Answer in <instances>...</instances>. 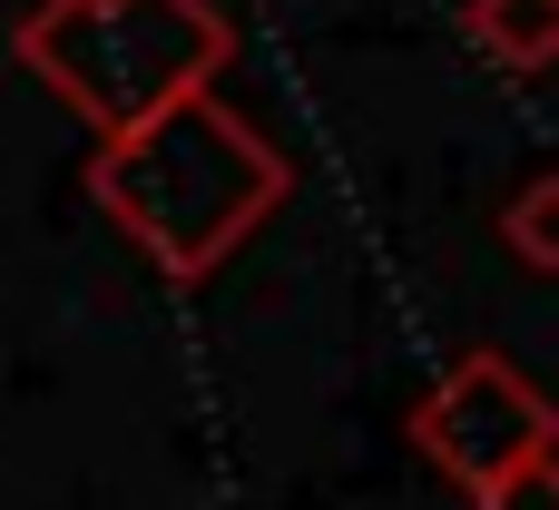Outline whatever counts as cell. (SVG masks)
<instances>
[{
	"instance_id": "obj_4",
	"label": "cell",
	"mask_w": 559,
	"mask_h": 510,
	"mask_svg": "<svg viewBox=\"0 0 559 510\" xmlns=\"http://www.w3.org/2000/svg\"><path fill=\"white\" fill-rule=\"evenodd\" d=\"M472 39L511 69H550L559 49V0H472Z\"/></svg>"
},
{
	"instance_id": "obj_5",
	"label": "cell",
	"mask_w": 559,
	"mask_h": 510,
	"mask_svg": "<svg viewBox=\"0 0 559 510\" xmlns=\"http://www.w3.org/2000/svg\"><path fill=\"white\" fill-rule=\"evenodd\" d=\"M472 510H559V462L550 452H531V462H511L501 482H481Z\"/></svg>"
},
{
	"instance_id": "obj_6",
	"label": "cell",
	"mask_w": 559,
	"mask_h": 510,
	"mask_svg": "<svg viewBox=\"0 0 559 510\" xmlns=\"http://www.w3.org/2000/svg\"><path fill=\"white\" fill-rule=\"evenodd\" d=\"M511 246H521L531 275H550V187H531V206L511 216Z\"/></svg>"
},
{
	"instance_id": "obj_2",
	"label": "cell",
	"mask_w": 559,
	"mask_h": 510,
	"mask_svg": "<svg viewBox=\"0 0 559 510\" xmlns=\"http://www.w3.org/2000/svg\"><path fill=\"white\" fill-rule=\"evenodd\" d=\"M226 20L206 0H49L29 29H20V59L98 128H138L177 98H197L216 69H226Z\"/></svg>"
},
{
	"instance_id": "obj_1",
	"label": "cell",
	"mask_w": 559,
	"mask_h": 510,
	"mask_svg": "<svg viewBox=\"0 0 559 510\" xmlns=\"http://www.w3.org/2000/svg\"><path fill=\"white\" fill-rule=\"evenodd\" d=\"M88 187L98 206L167 265V275H216L275 206H285V157L236 118L216 108L206 88L98 138L88 157Z\"/></svg>"
},
{
	"instance_id": "obj_3",
	"label": "cell",
	"mask_w": 559,
	"mask_h": 510,
	"mask_svg": "<svg viewBox=\"0 0 559 510\" xmlns=\"http://www.w3.org/2000/svg\"><path fill=\"white\" fill-rule=\"evenodd\" d=\"M413 442H423L462 491H481V482H501L511 462L550 452V403L531 393V373H521L511 354H462V364L413 403Z\"/></svg>"
}]
</instances>
